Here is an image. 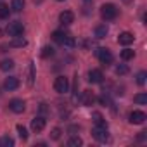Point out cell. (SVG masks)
<instances>
[{
    "label": "cell",
    "instance_id": "30",
    "mask_svg": "<svg viewBox=\"0 0 147 147\" xmlns=\"http://www.w3.org/2000/svg\"><path fill=\"white\" fill-rule=\"evenodd\" d=\"M145 78H147V73L145 71H140L138 75H137V83L138 85H144L145 83Z\"/></svg>",
    "mask_w": 147,
    "mask_h": 147
},
{
    "label": "cell",
    "instance_id": "5",
    "mask_svg": "<svg viewBox=\"0 0 147 147\" xmlns=\"http://www.w3.org/2000/svg\"><path fill=\"white\" fill-rule=\"evenodd\" d=\"M7 33H9V36H21V35L24 33V26H23V23H19V21H12V23H9V26H7Z\"/></svg>",
    "mask_w": 147,
    "mask_h": 147
},
{
    "label": "cell",
    "instance_id": "21",
    "mask_svg": "<svg viewBox=\"0 0 147 147\" xmlns=\"http://www.w3.org/2000/svg\"><path fill=\"white\" fill-rule=\"evenodd\" d=\"M9 14H11V9H9V5H5V4H0V19H7V18H9Z\"/></svg>",
    "mask_w": 147,
    "mask_h": 147
},
{
    "label": "cell",
    "instance_id": "36",
    "mask_svg": "<svg viewBox=\"0 0 147 147\" xmlns=\"http://www.w3.org/2000/svg\"><path fill=\"white\" fill-rule=\"evenodd\" d=\"M83 2H85V4H90V2H92V0H83Z\"/></svg>",
    "mask_w": 147,
    "mask_h": 147
},
{
    "label": "cell",
    "instance_id": "31",
    "mask_svg": "<svg viewBox=\"0 0 147 147\" xmlns=\"http://www.w3.org/2000/svg\"><path fill=\"white\" fill-rule=\"evenodd\" d=\"M59 137H61V128H54V130L50 131V138H52V140H57Z\"/></svg>",
    "mask_w": 147,
    "mask_h": 147
},
{
    "label": "cell",
    "instance_id": "25",
    "mask_svg": "<svg viewBox=\"0 0 147 147\" xmlns=\"http://www.w3.org/2000/svg\"><path fill=\"white\" fill-rule=\"evenodd\" d=\"M54 55V49L52 47H43L42 49V57L43 59H49V57H52Z\"/></svg>",
    "mask_w": 147,
    "mask_h": 147
},
{
    "label": "cell",
    "instance_id": "35",
    "mask_svg": "<svg viewBox=\"0 0 147 147\" xmlns=\"http://www.w3.org/2000/svg\"><path fill=\"white\" fill-rule=\"evenodd\" d=\"M121 2H125V4H131L133 0H121Z\"/></svg>",
    "mask_w": 147,
    "mask_h": 147
},
{
    "label": "cell",
    "instance_id": "9",
    "mask_svg": "<svg viewBox=\"0 0 147 147\" xmlns=\"http://www.w3.org/2000/svg\"><path fill=\"white\" fill-rule=\"evenodd\" d=\"M145 119H147V114L144 111H133L130 114V123L131 125H142Z\"/></svg>",
    "mask_w": 147,
    "mask_h": 147
},
{
    "label": "cell",
    "instance_id": "3",
    "mask_svg": "<svg viewBox=\"0 0 147 147\" xmlns=\"http://www.w3.org/2000/svg\"><path fill=\"white\" fill-rule=\"evenodd\" d=\"M54 88L57 94H67L69 92V80L66 76H57L54 82Z\"/></svg>",
    "mask_w": 147,
    "mask_h": 147
},
{
    "label": "cell",
    "instance_id": "19",
    "mask_svg": "<svg viewBox=\"0 0 147 147\" xmlns=\"http://www.w3.org/2000/svg\"><path fill=\"white\" fill-rule=\"evenodd\" d=\"M119 55H121V59H123V61H130V59H133V57H135V52H133L131 49H125V50H121V54H119Z\"/></svg>",
    "mask_w": 147,
    "mask_h": 147
},
{
    "label": "cell",
    "instance_id": "27",
    "mask_svg": "<svg viewBox=\"0 0 147 147\" xmlns=\"http://www.w3.org/2000/svg\"><path fill=\"white\" fill-rule=\"evenodd\" d=\"M18 133H19V137H21L23 140H28V130H26L23 125H18Z\"/></svg>",
    "mask_w": 147,
    "mask_h": 147
},
{
    "label": "cell",
    "instance_id": "34",
    "mask_svg": "<svg viewBox=\"0 0 147 147\" xmlns=\"http://www.w3.org/2000/svg\"><path fill=\"white\" fill-rule=\"evenodd\" d=\"M145 137H147V133H145V131H140V135H138V140H145Z\"/></svg>",
    "mask_w": 147,
    "mask_h": 147
},
{
    "label": "cell",
    "instance_id": "14",
    "mask_svg": "<svg viewBox=\"0 0 147 147\" xmlns=\"http://www.w3.org/2000/svg\"><path fill=\"white\" fill-rule=\"evenodd\" d=\"M9 45H11V47H16V49H23V47L28 45V42H26V38H23V36H12V42H11Z\"/></svg>",
    "mask_w": 147,
    "mask_h": 147
},
{
    "label": "cell",
    "instance_id": "7",
    "mask_svg": "<svg viewBox=\"0 0 147 147\" xmlns=\"http://www.w3.org/2000/svg\"><path fill=\"white\" fill-rule=\"evenodd\" d=\"M45 125H47V119H45L43 116H36V118L31 119V130H33L35 133H40V131L45 128Z\"/></svg>",
    "mask_w": 147,
    "mask_h": 147
},
{
    "label": "cell",
    "instance_id": "20",
    "mask_svg": "<svg viewBox=\"0 0 147 147\" xmlns=\"http://www.w3.org/2000/svg\"><path fill=\"white\" fill-rule=\"evenodd\" d=\"M12 145H14V140L9 135H4L0 138V147H12Z\"/></svg>",
    "mask_w": 147,
    "mask_h": 147
},
{
    "label": "cell",
    "instance_id": "23",
    "mask_svg": "<svg viewBox=\"0 0 147 147\" xmlns=\"http://www.w3.org/2000/svg\"><path fill=\"white\" fill-rule=\"evenodd\" d=\"M33 82H35V66L33 62H30V75H28V85L33 87Z\"/></svg>",
    "mask_w": 147,
    "mask_h": 147
},
{
    "label": "cell",
    "instance_id": "12",
    "mask_svg": "<svg viewBox=\"0 0 147 147\" xmlns=\"http://www.w3.org/2000/svg\"><path fill=\"white\" fill-rule=\"evenodd\" d=\"M59 21H61V24L67 26V24H71L73 21H75V14H73L71 11H64V12L59 14Z\"/></svg>",
    "mask_w": 147,
    "mask_h": 147
},
{
    "label": "cell",
    "instance_id": "24",
    "mask_svg": "<svg viewBox=\"0 0 147 147\" xmlns=\"http://www.w3.org/2000/svg\"><path fill=\"white\" fill-rule=\"evenodd\" d=\"M133 100H135L137 104L144 106V104H147V95H145V94H137V95L133 97Z\"/></svg>",
    "mask_w": 147,
    "mask_h": 147
},
{
    "label": "cell",
    "instance_id": "29",
    "mask_svg": "<svg viewBox=\"0 0 147 147\" xmlns=\"http://www.w3.org/2000/svg\"><path fill=\"white\" fill-rule=\"evenodd\" d=\"M62 45H64V47H67V49H73V47L76 45V42H75V38H73V36H67V38L62 42Z\"/></svg>",
    "mask_w": 147,
    "mask_h": 147
},
{
    "label": "cell",
    "instance_id": "32",
    "mask_svg": "<svg viewBox=\"0 0 147 147\" xmlns=\"http://www.w3.org/2000/svg\"><path fill=\"white\" fill-rule=\"evenodd\" d=\"M99 102H100V104H104V106H106V104H111V100H109V97L106 95V92L99 97Z\"/></svg>",
    "mask_w": 147,
    "mask_h": 147
},
{
    "label": "cell",
    "instance_id": "1",
    "mask_svg": "<svg viewBox=\"0 0 147 147\" xmlns=\"http://www.w3.org/2000/svg\"><path fill=\"white\" fill-rule=\"evenodd\" d=\"M100 16H102V19H106V21H113V19L118 18V7H116L114 4H104V5L100 7Z\"/></svg>",
    "mask_w": 147,
    "mask_h": 147
},
{
    "label": "cell",
    "instance_id": "2",
    "mask_svg": "<svg viewBox=\"0 0 147 147\" xmlns=\"http://www.w3.org/2000/svg\"><path fill=\"white\" fill-rule=\"evenodd\" d=\"M92 135L95 140L99 142H107L109 140V131H107V125H95L92 130Z\"/></svg>",
    "mask_w": 147,
    "mask_h": 147
},
{
    "label": "cell",
    "instance_id": "33",
    "mask_svg": "<svg viewBox=\"0 0 147 147\" xmlns=\"http://www.w3.org/2000/svg\"><path fill=\"white\" fill-rule=\"evenodd\" d=\"M40 111H42V113H49V107H47V104H40Z\"/></svg>",
    "mask_w": 147,
    "mask_h": 147
},
{
    "label": "cell",
    "instance_id": "18",
    "mask_svg": "<svg viewBox=\"0 0 147 147\" xmlns=\"http://www.w3.org/2000/svg\"><path fill=\"white\" fill-rule=\"evenodd\" d=\"M11 9H12L14 12H21V11L24 9V0H12Z\"/></svg>",
    "mask_w": 147,
    "mask_h": 147
},
{
    "label": "cell",
    "instance_id": "16",
    "mask_svg": "<svg viewBox=\"0 0 147 147\" xmlns=\"http://www.w3.org/2000/svg\"><path fill=\"white\" fill-rule=\"evenodd\" d=\"M66 38H67V35H66L64 31H54V33H52V40L57 42V43H61V45H62V42H64Z\"/></svg>",
    "mask_w": 147,
    "mask_h": 147
},
{
    "label": "cell",
    "instance_id": "37",
    "mask_svg": "<svg viewBox=\"0 0 147 147\" xmlns=\"http://www.w3.org/2000/svg\"><path fill=\"white\" fill-rule=\"evenodd\" d=\"M57 2H64V0H57Z\"/></svg>",
    "mask_w": 147,
    "mask_h": 147
},
{
    "label": "cell",
    "instance_id": "13",
    "mask_svg": "<svg viewBox=\"0 0 147 147\" xmlns=\"http://www.w3.org/2000/svg\"><path fill=\"white\" fill-rule=\"evenodd\" d=\"M102 78H104V75H102L100 69H92L88 73V82L90 83H102Z\"/></svg>",
    "mask_w": 147,
    "mask_h": 147
},
{
    "label": "cell",
    "instance_id": "22",
    "mask_svg": "<svg viewBox=\"0 0 147 147\" xmlns=\"http://www.w3.org/2000/svg\"><path fill=\"white\" fill-rule=\"evenodd\" d=\"M82 144H83V140H82L80 137H71V138L67 140V145H69V147H80Z\"/></svg>",
    "mask_w": 147,
    "mask_h": 147
},
{
    "label": "cell",
    "instance_id": "4",
    "mask_svg": "<svg viewBox=\"0 0 147 147\" xmlns=\"http://www.w3.org/2000/svg\"><path fill=\"white\" fill-rule=\"evenodd\" d=\"M97 57H99V61H100L102 66H109V64H113V54H111L109 49H104V47L97 49Z\"/></svg>",
    "mask_w": 147,
    "mask_h": 147
},
{
    "label": "cell",
    "instance_id": "6",
    "mask_svg": "<svg viewBox=\"0 0 147 147\" xmlns=\"http://www.w3.org/2000/svg\"><path fill=\"white\" fill-rule=\"evenodd\" d=\"M9 109H11L12 113H16V114H21V113L26 109V104H24L23 99H12V100L9 102Z\"/></svg>",
    "mask_w": 147,
    "mask_h": 147
},
{
    "label": "cell",
    "instance_id": "28",
    "mask_svg": "<svg viewBox=\"0 0 147 147\" xmlns=\"http://www.w3.org/2000/svg\"><path fill=\"white\" fill-rule=\"evenodd\" d=\"M92 118H94L95 125H106V121H104V118H102V114H100V113H94V114H92Z\"/></svg>",
    "mask_w": 147,
    "mask_h": 147
},
{
    "label": "cell",
    "instance_id": "11",
    "mask_svg": "<svg viewBox=\"0 0 147 147\" xmlns=\"http://www.w3.org/2000/svg\"><path fill=\"white\" fill-rule=\"evenodd\" d=\"M4 88L5 90H18L19 88V80L16 78V76H9V78H5V82H4Z\"/></svg>",
    "mask_w": 147,
    "mask_h": 147
},
{
    "label": "cell",
    "instance_id": "26",
    "mask_svg": "<svg viewBox=\"0 0 147 147\" xmlns=\"http://www.w3.org/2000/svg\"><path fill=\"white\" fill-rule=\"evenodd\" d=\"M126 73H128V66H126V64H119V66H116V75L123 76V75H126Z\"/></svg>",
    "mask_w": 147,
    "mask_h": 147
},
{
    "label": "cell",
    "instance_id": "8",
    "mask_svg": "<svg viewBox=\"0 0 147 147\" xmlns=\"http://www.w3.org/2000/svg\"><path fill=\"white\" fill-rule=\"evenodd\" d=\"M80 102L83 104V106H92L94 102H95V95H94V92L92 90H83L82 92V95H80Z\"/></svg>",
    "mask_w": 147,
    "mask_h": 147
},
{
    "label": "cell",
    "instance_id": "15",
    "mask_svg": "<svg viewBox=\"0 0 147 147\" xmlns=\"http://www.w3.org/2000/svg\"><path fill=\"white\" fill-rule=\"evenodd\" d=\"M107 33H109V28H107L106 24H99V26L95 28V36H97L99 40L106 38V36H107Z\"/></svg>",
    "mask_w": 147,
    "mask_h": 147
},
{
    "label": "cell",
    "instance_id": "10",
    "mask_svg": "<svg viewBox=\"0 0 147 147\" xmlns=\"http://www.w3.org/2000/svg\"><path fill=\"white\" fill-rule=\"evenodd\" d=\"M118 43H119V45H125V47L131 45V43H133V35L128 33V31L119 33V36H118Z\"/></svg>",
    "mask_w": 147,
    "mask_h": 147
},
{
    "label": "cell",
    "instance_id": "17",
    "mask_svg": "<svg viewBox=\"0 0 147 147\" xmlns=\"http://www.w3.org/2000/svg\"><path fill=\"white\" fill-rule=\"evenodd\" d=\"M0 69H2V71H11V69H14V61H12V59H4L2 62H0Z\"/></svg>",
    "mask_w": 147,
    "mask_h": 147
}]
</instances>
